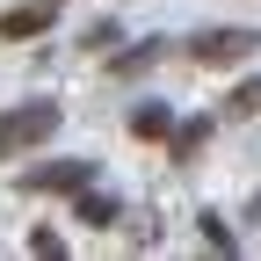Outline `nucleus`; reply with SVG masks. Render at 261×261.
I'll return each instance as SVG.
<instances>
[{
  "instance_id": "nucleus-4",
  "label": "nucleus",
  "mask_w": 261,
  "mask_h": 261,
  "mask_svg": "<svg viewBox=\"0 0 261 261\" xmlns=\"http://www.w3.org/2000/svg\"><path fill=\"white\" fill-rule=\"evenodd\" d=\"M51 8H58V0H37V8H8V15H0V37H44V29H51Z\"/></svg>"
},
{
  "instance_id": "nucleus-5",
  "label": "nucleus",
  "mask_w": 261,
  "mask_h": 261,
  "mask_svg": "<svg viewBox=\"0 0 261 261\" xmlns=\"http://www.w3.org/2000/svg\"><path fill=\"white\" fill-rule=\"evenodd\" d=\"M80 225H116V196H102V189H80Z\"/></svg>"
},
{
  "instance_id": "nucleus-6",
  "label": "nucleus",
  "mask_w": 261,
  "mask_h": 261,
  "mask_svg": "<svg viewBox=\"0 0 261 261\" xmlns=\"http://www.w3.org/2000/svg\"><path fill=\"white\" fill-rule=\"evenodd\" d=\"M130 130H138V138H167V130H174V109H160V102H145L138 116H130Z\"/></svg>"
},
{
  "instance_id": "nucleus-7",
  "label": "nucleus",
  "mask_w": 261,
  "mask_h": 261,
  "mask_svg": "<svg viewBox=\"0 0 261 261\" xmlns=\"http://www.w3.org/2000/svg\"><path fill=\"white\" fill-rule=\"evenodd\" d=\"M225 116H261V73H254V80H240L232 94H225Z\"/></svg>"
},
{
  "instance_id": "nucleus-3",
  "label": "nucleus",
  "mask_w": 261,
  "mask_h": 261,
  "mask_svg": "<svg viewBox=\"0 0 261 261\" xmlns=\"http://www.w3.org/2000/svg\"><path fill=\"white\" fill-rule=\"evenodd\" d=\"M94 181V160H51V167H29L22 189H37V196H80Z\"/></svg>"
},
{
  "instance_id": "nucleus-8",
  "label": "nucleus",
  "mask_w": 261,
  "mask_h": 261,
  "mask_svg": "<svg viewBox=\"0 0 261 261\" xmlns=\"http://www.w3.org/2000/svg\"><path fill=\"white\" fill-rule=\"evenodd\" d=\"M160 51H167V44H138V51H123V58H109V73H123V80H130V73H145V65H152Z\"/></svg>"
},
{
  "instance_id": "nucleus-9",
  "label": "nucleus",
  "mask_w": 261,
  "mask_h": 261,
  "mask_svg": "<svg viewBox=\"0 0 261 261\" xmlns=\"http://www.w3.org/2000/svg\"><path fill=\"white\" fill-rule=\"evenodd\" d=\"M203 240H211V247H225V254H232V225H225L218 211H203Z\"/></svg>"
},
{
  "instance_id": "nucleus-1",
  "label": "nucleus",
  "mask_w": 261,
  "mask_h": 261,
  "mask_svg": "<svg viewBox=\"0 0 261 261\" xmlns=\"http://www.w3.org/2000/svg\"><path fill=\"white\" fill-rule=\"evenodd\" d=\"M58 102H22V109H8L0 116V160H15V152H29V145H44L51 130H58Z\"/></svg>"
},
{
  "instance_id": "nucleus-2",
  "label": "nucleus",
  "mask_w": 261,
  "mask_h": 261,
  "mask_svg": "<svg viewBox=\"0 0 261 261\" xmlns=\"http://www.w3.org/2000/svg\"><path fill=\"white\" fill-rule=\"evenodd\" d=\"M254 51H261L254 29H203V37H189V58H196V65H240V58H254Z\"/></svg>"
}]
</instances>
